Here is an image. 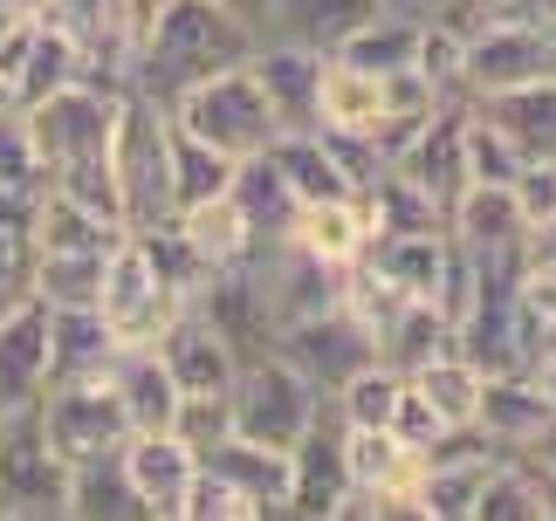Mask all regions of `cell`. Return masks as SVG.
<instances>
[{"instance_id": "obj_34", "label": "cell", "mask_w": 556, "mask_h": 521, "mask_svg": "<svg viewBox=\"0 0 556 521\" xmlns=\"http://www.w3.org/2000/svg\"><path fill=\"white\" fill-rule=\"evenodd\" d=\"M440 351H454V322H446L433 302H405V309L378 330V364H392L405 378H413L419 364H433Z\"/></svg>"}, {"instance_id": "obj_17", "label": "cell", "mask_w": 556, "mask_h": 521, "mask_svg": "<svg viewBox=\"0 0 556 521\" xmlns=\"http://www.w3.org/2000/svg\"><path fill=\"white\" fill-rule=\"evenodd\" d=\"M49 384V302H21L0 316V411H21Z\"/></svg>"}, {"instance_id": "obj_49", "label": "cell", "mask_w": 556, "mask_h": 521, "mask_svg": "<svg viewBox=\"0 0 556 521\" xmlns=\"http://www.w3.org/2000/svg\"><path fill=\"white\" fill-rule=\"evenodd\" d=\"M220 8H233V14H248V21H262V0H220Z\"/></svg>"}, {"instance_id": "obj_18", "label": "cell", "mask_w": 556, "mask_h": 521, "mask_svg": "<svg viewBox=\"0 0 556 521\" xmlns=\"http://www.w3.org/2000/svg\"><path fill=\"white\" fill-rule=\"evenodd\" d=\"M152 351L165 357V371H173L179 391H227L233 371H241V357L227 351V336L213 330V322L192 309V302H186L173 322H165V336L152 343Z\"/></svg>"}, {"instance_id": "obj_33", "label": "cell", "mask_w": 556, "mask_h": 521, "mask_svg": "<svg viewBox=\"0 0 556 521\" xmlns=\"http://www.w3.org/2000/svg\"><path fill=\"white\" fill-rule=\"evenodd\" d=\"M62 514H76V521H131L138 514V494H131V481H124V446L117 453H97V460H83V467H70Z\"/></svg>"}, {"instance_id": "obj_51", "label": "cell", "mask_w": 556, "mask_h": 521, "mask_svg": "<svg viewBox=\"0 0 556 521\" xmlns=\"http://www.w3.org/2000/svg\"><path fill=\"white\" fill-rule=\"evenodd\" d=\"M0 28H8V14H0Z\"/></svg>"}, {"instance_id": "obj_27", "label": "cell", "mask_w": 556, "mask_h": 521, "mask_svg": "<svg viewBox=\"0 0 556 521\" xmlns=\"http://www.w3.org/2000/svg\"><path fill=\"white\" fill-rule=\"evenodd\" d=\"M111 364H117V336L97 309H49V384L111 378Z\"/></svg>"}, {"instance_id": "obj_21", "label": "cell", "mask_w": 556, "mask_h": 521, "mask_svg": "<svg viewBox=\"0 0 556 521\" xmlns=\"http://www.w3.org/2000/svg\"><path fill=\"white\" fill-rule=\"evenodd\" d=\"M289 241L303 254H316V260H330V268H351V260L365 254V241H371V200H365V192H344V200L295 206Z\"/></svg>"}, {"instance_id": "obj_46", "label": "cell", "mask_w": 556, "mask_h": 521, "mask_svg": "<svg viewBox=\"0 0 556 521\" xmlns=\"http://www.w3.org/2000/svg\"><path fill=\"white\" fill-rule=\"evenodd\" d=\"M529 481H536V514L556 521V467H529Z\"/></svg>"}, {"instance_id": "obj_10", "label": "cell", "mask_w": 556, "mask_h": 521, "mask_svg": "<svg viewBox=\"0 0 556 521\" xmlns=\"http://www.w3.org/2000/svg\"><path fill=\"white\" fill-rule=\"evenodd\" d=\"M275 357L295 364L316 391H337V384H351L365 364H378V336L357 322L344 302H330V309H316V316H295L275 330Z\"/></svg>"}, {"instance_id": "obj_32", "label": "cell", "mask_w": 556, "mask_h": 521, "mask_svg": "<svg viewBox=\"0 0 556 521\" xmlns=\"http://www.w3.org/2000/svg\"><path fill=\"white\" fill-rule=\"evenodd\" d=\"M413 49H419V14H405V8H371L330 55L351 62V69L384 76V69H405V62H413Z\"/></svg>"}, {"instance_id": "obj_38", "label": "cell", "mask_w": 556, "mask_h": 521, "mask_svg": "<svg viewBox=\"0 0 556 521\" xmlns=\"http://www.w3.org/2000/svg\"><path fill=\"white\" fill-rule=\"evenodd\" d=\"M460 62H467V28H454L446 14H419V49H413V69L433 82L440 97H467L460 90Z\"/></svg>"}, {"instance_id": "obj_35", "label": "cell", "mask_w": 556, "mask_h": 521, "mask_svg": "<svg viewBox=\"0 0 556 521\" xmlns=\"http://www.w3.org/2000/svg\"><path fill=\"white\" fill-rule=\"evenodd\" d=\"M413 391L426 405H433L440 425H475V405H481V371L467 364L460 351H440L433 364H419L413 371Z\"/></svg>"}, {"instance_id": "obj_30", "label": "cell", "mask_w": 556, "mask_h": 521, "mask_svg": "<svg viewBox=\"0 0 556 521\" xmlns=\"http://www.w3.org/2000/svg\"><path fill=\"white\" fill-rule=\"evenodd\" d=\"M384 117V90L371 69L324 55V82H316V130H344V138H371V124Z\"/></svg>"}, {"instance_id": "obj_28", "label": "cell", "mask_w": 556, "mask_h": 521, "mask_svg": "<svg viewBox=\"0 0 556 521\" xmlns=\"http://www.w3.org/2000/svg\"><path fill=\"white\" fill-rule=\"evenodd\" d=\"M378 0H262V28L268 41H303V49H337L357 21H365Z\"/></svg>"}, {"instance_id": "obj_41", "label": "cell", "mask_w": 556, "mask_h": 521, "mask_svg": "<svg viewBox=\"0 0 556 521\" xmlns=\"http://www.w3.org/2000/svg\"><path fill=\"white\" fill-rule=\"evenodd\" d=\"M522 171V151L502 138L495 124H488L475 103H467V179H481V186H508Z\"/></svg>"}, {"instance_id": "obj_20", "label": "cell", "mask_w": 556, "mask_h": 521, "mask_svg": "<svg viewBox=\"0 0 556 521\" xmlns=\"http://www.w3.org/2000/svg\"><path fill=\"white\" fill-rule=\"evenodd\" d=\"M200 467L220 473L227 487H241L262 521H268V514H289V453L254 446V440H241V432H220V440L200 453Z\"/></svg>"}, {"instance_id": "obj_1", "label": "cell", "mask_w": 556, "mask_h": 521, "mask_svg": "<svg viewBox=\"0 0 556 521\" xmlns=\"http://www.w3.org/2000/svg\"><path fill=\"white\" fill-rule=\"evenodd\" d=\"M254 41H262V28L248 14L220 8V0H165L131 41V90L152 103H173L213 69L248 62Z\"/></svg>"}, {"instance_id": "obj_4", "label": "cell", "mask_w": 556, "mask_h": 521, "mask_svg": "<svg viewBox=\"0 0 556 521\" xmlns=\"http://www.w3.org/2000/svg\"><path fill=\"white\" fill-rule=\"evenodd\" d=\"M165 117H173L186 138L227 151V158H254V151H268V138L282 130L248 62H233V69H213L206 82H192L186 97L165 103Z\"/></svg>"}, {"instance_id": "obj_47", "label": "cell", "mask_w": 556, "mask_h": 521, "mask_svg": "<svg viewBox=\"0 0 556 521\" xmlns=\"http://www.w3.org/2000/svg\"><path fill=\"white\" fill-rule=\"evenodd\" d=\"M159 8H165V0H124V14H131V41H138V28H144Z\"/></svg>"}, {"instance_id": "obj_43", "label": "cell", "mask_w": 556, "mask_h": 521, "mask_svg": "<svg viewBox=\"0 0 556 521\" xmlns=\"http://www.w3.org/2000/svg\"><path fill=\"white\" fill-rule=\"evenodd\" d=\"M516 460H522V467H556V411L536 425V440H522V446H516Z\"/></svg>"}, {"instance_id": "obj_13", "label": "cell", "mask_w": 556, "mask_h": 521, "mask_svg": "<svg viewBox=\"0 0 556 521\" xmlns=\"http://www.w3.org/2000/svg\"><path fill=\"white\" fill-rule=\"evenodd\" d=\"M192 309H200L213 330L227 336V351L233 357H268L275 351V309H268V295H262V275H254V260H241V268H213L200 289H192Z\"/></svg>"}, {"instance_id": "obj_48", "label": "cell", "mask_w": 556, "mask_h": 521, "mask_svg": "<svg viewBox=\"0 0 556 521\" xmlns=\"http://www.w3.org/2000/svg\"><path fill=\"white\" fill-rule=\"evenodd\" d=\"M41 8H49V0H0V14H8V21H35Z\"/></svg>"}, {"instance_id": "obj_14", "label": "cell", "mask_w": 556, "mask_h": 521, "mask_svg": "<svg viewBox=\"0 0 556 521\" xmlns=\"http://www.w3.org/2000/svg\"><path fill=\"white\" fill-rule=\"evenodd\" d=\"M344 467L351 487H365L384 501V514H419V446H405L392 425H344Z\"/></svg>"}, {"instance_id": "obj_52", "label": "cell", "mask_w": 556, "mask_h": 521, "mask_svg": "<svg viewBox=\"0 0 556 521\" xmlns=\"http://www.w3.org/2000/svg\"><path fill=\"white\" fill-rule=\"evenodd\" d=\"M426 8H433V0H426Z\"/></svg>"}, {"instance_id": "obj_36", "label": "cell", "mask_w": 556, "mask_h": 521, "mask_svg": "<svg viewBox=\"0 0 556 521\" xmlns=\"http://www.w3.org/2000/svg\"><path fill=\"white\" fill-rule=\"evenodd\" d=\"M28 289H35V302H49V309H97L103 254H35Z\"/></svg>"}, {"instance_id": "obj_16", "label": "cell", "mask_w": 556, "mask_h": 521, "mask_svg": "<svg viewBox=\"0 0 556 521\" xmlns=\"http://www.w3.org/2000/svg\"><path fill=\"white\" fill-rule=\"evenodd\" d=\"M254 82H262L268 111L282 130H309L316 124V82H324V49H303V41H254L248 55Z\"/></svg>"}, {"instance_id": "obj_50", "label": "cell", "mask_w": 556, "mask_h": 521, "mask_svg": "<svg viewBox=\"0 0 556 521\" xmlns=\"http://www.w3.org/2000/svg\"><path fill=\"white\" fill-rule=\"evenodd\" d=\"M378 8H405V14H426V0H378Z\"/></svg>"}, {"instance_id": "obj_31", "label": "cell", "mask_w": 556, "mask_h": 521, "mask_svg": "<svg viewBox=\"0 0 556 521\" xmlns=\"http://www.w3.org/2000/svg\"><path fill=\"white\" fill-rule=\"evenodd\" d=\"M233 206H241V220H248V233L262 247H275V241H289V220H295V192L282 186V171L268 165V151H254V158H241L233 165Z\"/></svg>"}, {"instance_id": "obj_24", "label": "cell", "mask_w": 556, "mask_h": 521, "mask_svg": "<svg viewBox=\"0 0 556 521\" xmlns=\"http://www.w3.org/2000/svg\"><path fill=\"white\" fill-rule=\"evenodd\" d=\"M28 241H35V254H111L124 241V227L111 220V213L70 200V192L41 186L35 220H28Z\"/></svg>"}, {"instance_id": "obj_8", "label": "cell", "mask_w": 556, "mask_h": 521, "mask_svg": "<svg viewBox=\"0 0 556 521\" xmlns=\"http://www.w3.org/2000/svg\"><path fill=\"white\" fill-rule=\"evenodd\" d=\"M41 440L55 446L62 467H83L97 460V453H117L124 440H131V425H124V405L111 378H76V384H41Z\"/></svg>"}, {"instance_id": "obj_3", "label": "cell", "mask_w": 556, "mask_h": 521, "mask_svg": "<svg viewBox=\"0 0 556 521\" xmlns=\"http://www.w3.org/2000/svg\"><path fill=\"white\" fill-rule=\"evenodd\" d=\"M111 186H117L124 233H144V227L173 220V117H165V103L138 97V90L117 97Z\"/></svg>"}, {"instance_id": "obj_40", "label": "cell", "mask_w": 556, "mask_h": 521, "mask_svg": "<svg viewBox=\"0 0 556 521\" xmlns=\"http://www.w3.org/2000/svg\"><path fill=\"white\" fill-rule=\"evenodd\" d=\"M41 186H49V171L35 158L28 124H21V111H0V200H28L35 206Z\"/></svg>"}, {"instance_id": "obj_37", "label": "cell", "mask_w": 556, "mask_h": 521, "mask_svg": "<svg viewBox=\"0 0 556 521\" xmlns=\"http://www.w3.org/2000/svg\"><path fill=\"white\" fill-rule=\"evenodd\" d=\"M233 165L227 151H213L200 138H186V130L173 124V213L179 206H200V200H220V192L233 186Z\"/></svg>"}, {"instance_id": "obj_19", "label": "cell", "mask_w": 556, "mask_h": 521, "mask_svg": "<svg viewBox=\"0 0 556 521\" xmlns=\"http://www.w3.org/2000/svg\"><path fill=\"white\" fill-rule=\"evenodd\" d=\"M522 206H516V192L508 186H481V179H467L460 186V200L446 206V233H454V247L460 254H522Z\"/></svg>"}, {"instance_id": "obj_2", "label": "cell", "mask_w": 556, "mask_h": 521, "mask_svg": "<svg viewBox=\"0 0 556 521\" xmlns=\"http://www.w3.org/2000/svg\"><path fill=\"white\" fill-rule=\"evenodd\" d=\"M21 124H28V138H35V158H41V171H49V186L70 192V200H83V206H97V213H111V220L124 227L117 186H111L117 97L76 76V82H62V90H49L41 103H28Z\"/></svg>"}, {"instance_id": "obj_42", "label": "cell", "mask_w": 556, "mask_h": 521, "mask_svg": "<svg viewBox=\"0 0 556 521\" xmlns=\"http://www.w3.org/2000/svg\"><path fill=\"white\" fill-rule=\"evenodd\" d=\"M179 521H262V514H254V501H248L241 487H227L220 473L192 467V487H186V514Z\"/></svg>"}, {"instance_id": "obj_11", "label": "cell", "mask_w": 556, "mask_h": 521, "mask_svg": "<svg viewBox=\"0 0 556 521\" xmlns=\"http://www.w3.org/2000/svg\"><path fill=\"white\" fill-rule=\"evenodd\" d=\"M351 494V467H344V411L324 391V405L309 411L303 440L289 446V514L309 521H337V501Z\"/></svg>"}, {"instance_id": "obj_12", "label": "cell", "mask_w": 556, "mask_h": 521, "mask_svg": "<svg viewBox=\"0 0 556 521\" xmlns=\"http://www.w3.org/2000/svg\"><path fill=\"white\" fill-rule=\"evenodd\" d=\"M392 171L440 213V220H446V206H454L460 186H467V97L433 103V117L419 124V138L399 151Z\"/></svg>"}, {"instance_id": "obj_22", "label": "cell", "mask_w": 556, "mask_h": 521, "mask_svg": "<svg viewBox=\"0 0 556 521\" xmlns=\"http://www.w3.org/2000/svg\"><path fill=\"white\" fill-rule=\"evenodd\" d=\"M268 165L282 171V186L295 192V206H309V200H344V192H357L351 186V171H344V158H337V144L324 138V130H275L268 138Z\"/></svg>"}, {"instance_id": "obj_44", "label": "cell", "mask_w": 556, "mask_h": 521, "mask_svg": "<svg viewBox=\"0 0 556 521\" xmlns=\"http://www.w3.org/2000/svg\"><path fill=\"white\" fill-rule=\"evenodd\" d=\"M495 8H502V0H433V8H426V14H446V21H454V28H475V21H488Z\"/></svg>"}, {"instance_id": "obj_26", "label": "cell", "mask_w": 556, "mask_h": 521, "mask_svg": "<svg viewBox=\"0 0 556 521\" xmlns=\"http://www.w3.org/2000/svg\"><path fill=\"white\" fill-rule=\"evenodd\" d=\"M111 391H117L124 425H131V432H173V411H179V398H186V391L173 384V371H165L159 351H117Z\"/></svg>"}, {"instance_id": "obj_39", "label": "cell", "mask_w": 556, "mask_h": 521, "mask_svg": "<svg viewBox=\"0 0 556 521\" xmlns=\"http://www.w3.org/2000/svg\"><path fill=\"white\" fill-rule=\"evenodd\" d=\"M337 411H344V425H392V411L405 398V371H392V364H365L351 384L330 391Z\"/></svg>"}, {"instance_id": "obj_29", "label": "cell", "mask_w": 556, "mask_h": 521, "mask_svg": "<svg viewBox=\"0 0 556 521\" xmlns=\"http://www.w3.org/2000/svg\"><path fill=\"white\" fill-rule=\"evenodd\" d=\"M173 220H179L186 247L200 254V268H206V275H213V268H241V260L262 254V241L248 233L241 206H233V192H220V200H200V206H179Z\"/></svg>"}, {"instance_id": "obj_6", "label": "cell", "mask_w": 556, "mask_h": 521, "mask_svg": "<svg viewBox=\"0 0 556 521\" xmlns=\"http://www.w3.org/2000/svg\"><path fill=\"white\" fill-rule=\"evenodd\" d=\"M186 289H173L159 268H152V254H144L131 233L103 254V289H97V316L111 322V336H117V351H152V343L165 336V322H173L186 309Z\"/></svg>"}, {"instance_id": "obj_7", "label": "cell", "mask_w": 556, "mask_h": 521, "mask_svg": "<svg viewBox=\"0 0 556 521\" xmlns=\"http://www.w3.org/2000/svg\"><path fill=\"white\" fill-rule=\"evenodd\" d=\"M62 487L70 467L55 460V446L41 440V411H0V521H41L62 514Z\"/></svg>"}, {"instance_id": "obj_45", "label": "cell", "mask_w": 556, "mask_h": 521, "mask_svg": "<svg viewBox=\"0 0 556 521\" xmlns=\"http://www.w3.org/2000/svg\"><path fill=\"white\" fill-rule=\"evenodd\" d=\"M502 21H529V28H556V0H502Z\"/></svg>"}, {"instance_id": "obj_23", "label": "cell", "mask_w": 556, "mask_h": 521, "mask_svg": "<svg viewBox=\"0 0 556 521\" xmlns=\"http://www.w3.org/2000/svg\"><path fill=\"white\" fill-rule=\"evenodd\" d=\"M549 398H543V384L529 378V371H495V378H481V405H475V425H481V440L495 446V453H516L522 440H536V425L549 419Z\"/></svg>"}, {"instance_id": "obj_5", "label": "cell", "mask_w": 556, "mask_h": 521, "mask_svg": "<svg viewBox=\"0 0 556 521\" xmlns=\"http://www.w3.org/2000/svg\"><path fill=\"white\" fill-rule=\"evenodd\" d=\"M316 405H324V391L295 371V364H282L268 351V357H248L241 371H233V384H227V432L289 453L295 440H303Z\"/></svg>"}, {"instance_id": "obj_15", "label": "cell", "mask_w": 556, "mask_h": 521, "mask_svg": "<svg viewBox=\"0 0 556 521\" xmlns=\"http://www.w3.org/2000/svg\"><path fill=\"white\" fill-rule=\"evenodd\" d=\"M192 446L173 432H131L124 440V481L138 494L144 521H179L186 514V487H192Z\"/></svg>"}, {"instance_id": "obj_25", "label": "cell", "mask_w": 556, "mask_h": 521, "mask_svg": "<svg viewBox=\"0 0 556 521\" xmlns=\"http://www.w3.org/2000/svg\"><path fill=\"white\" fill-rule=\"evenodd\" d=\"M467 103H475L522 158H556V76L522 82V90H495V97H467Z\"/></svg>"}, {"instance_id": "obj_9", "label": "cell", "mask_w": 556, "mask_h": 521, "mask_svg": "<svg viewBox=\"0 0 556 521\" xmlns=\"http://www.w3.org/2000/svg\"><path fill=\"white\" fill-rule=\"evenodd\" d=\"M543 76H556V28H529V21H502V14L467 28V62H460L467 97L522 90V82H543Z\"/></svg>"}]
</instances>
